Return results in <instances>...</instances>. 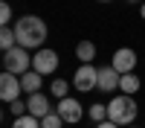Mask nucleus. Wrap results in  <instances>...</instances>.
<instances>
[{"label":"nucleus","instance_id":"obj_21","mask_svg":"<svg viewBox=\"0 0 145 128\" xmlns=\"http://www.w3.org/2000/svg\"><path fill=\"white\" fill-rule=\"evenodd\" d=\"M96 128H119V125H116V122H110V119H105V122H99Z\"/></svg>","mask_w":145,"mask_h":128},{"label":"nucleus","instance_id":"obj_24","mask_svg":"<svg viewBox=\"0 0 145 128\" xmlns=\"http://www.w3.org/2000/svg\"><path fill=\"white\" fill-rule=\"evenodd\" d=\"M99 3H110V0H99Z\"/></svg>","mask_w":145,"mask_h":128},{"label":"nucleus","instance_id":"obj_10","mask_svg":"<svg viewBox=\"0 0 145 128\" xmlns=\"http://www.w3.org/2000/svg\"><path fill=\"white\" fill-rule=\"evenodd\" d=\"M119 81H122V76H119V73H116V70H113L110 64L99 70V90L110 93V90H116V87H119Z\"/></svg>","mask_w":145,"mask_h":128},{"label":"nucleus","instance_id":"obj_7","mask_svg":"<svg viewBox=\"0 0 145 128\" xmlns=\"http://www.w3.org/2000/svg\"><path fill=\"white\" fill-rule=\"evenodd\" d=\"M110 67L116 70L119 76L134 73V67H137V53L131 50V47H122V50H116V53H113V61H110Z\"/></svg>","mask_w":145,"mask_h":128},{"label":"nucleus","instance_id":"obj_13","mask_svg":"<svg viewBox=\"0 0 145 128\" xmlns=\"http://www.w3.org/2000/svg\"><path fill=\"white\" fill-rule=\"evenodd\" d=\"M0 47H3V53H6V50H12V47H18L15 26H0Z\"/></svg>","mask_w":145,"mask_h":128},{"label":"nucleus","instance_id":"obj_1","mask_svg":"<svg viewBox=\"0 0 145 128\" xmlns=\"http://www.w3.org/2000/svg\"><path fill=\"white\" fill-rule=\"evenodd\" d=\"M15 35H18V44L23 50H44V41H46V23L35 15H23L15 23Z\"/></svg>","mask_w":145,"mask_h":128},{"label":"nucleus","instance_id":"obj_12","mask_svg":"<svg viewBox=\"0 0 145 128\" xmlns=\"http://www.w3.org/2000/svg\"><path fill=\"white\" fill-rule=\"evenodd\" d=\"M76 58H78L81 64H93V58H96V44H93V41H78Z\"/></svg>","mask_w":145,"mask_h":128},{"label":"nucleus","instance_id":"obj_3","mask_svg":"<svg viewBox=\"0 0 145 128\" xmlns=\"http://www.w3.org/2000/svg\"><path fill=\"white\" fill-rule=\"evenodd\" d=\"M3 70L6 73H15V76H23V73H29L32 70V55L23 50V47H12V50L3 53Z\"/></svg>","mask_w":145,"mask_h":128},{"label":"nucleus","instance_id":"obj_8","mask_svg":"<svg viewBox=\"0 0 145 128\" xmlns=\"http://www.w3.org/2000/svg\"><path fill=\"white\" fill-rule=\"evenodd\" d=\"M55 114L61 116L64 122H78L81 116H84V108H81V102L78 99H58V108H55Z\"/></svg>","mask_w":145,"mask_h":128},{"label":"nucleus","instance_id":"obj_4","mask_svg":"<svg viewBox=\"0 0 145 128\" xmlns=\"http://www.w3.org/2000/svg\"><path fill=\"white\" fill-rule=\"evenodd\" d=\"M72 87L81 90V93L99 87V67H93V64H81V67L76 70V76H72Z\"/></svg>","mask_w":145,"mask_h":128},{"label":"nucleus","instance_id":"obj_6","mask_svg":"<svg viewBox=\"0 0 145 128\" xmlns=\"http://www.w3.org/2000/svg\"><path fill=\"white\" fill-rule=\"evenodd\" d=\"M20 93H23L20 76H15V73H6V70H3V76H0V99L12 105L15 99H20Z\"/></svg>","mask_w":145,"mask_h":128},{"label":"nucleus","instance_id":"obj_20","mask_svg":"<svg viewBox=\"0 0 145 128\" xmlns=\"http://www.w3.org/2000/svg\"><path fill=\"white\" fill-rule=\"evenodd\" d=\"M12 15H15L12 6H9V3H0V26H9V23H12Z\"/></svg>","mask_w":145,"mask_h":128},{"label":"nucleus","instance_id":"obj_5","mask_svg":"<svg viewBox=\"0 0 145 128\" xmlns=\"http://www.w3.org/2000/svg\"><path fill=\"white\" fill-rule=\"evenodd\" d=\"M32 70L35 73H41V76H50V73H55L58 70V53L55 50H38L32 55Z\"/></svg>","mask_w":145,"mask_h":128},{"label":"nucleus","instance_id":"obj_9","mask_svg":"<svg viewBox=\"0 0 145 128\" xmlns=\"http://www.w3.org/2000/svg\"><path fill=\"white\" fill-rule=\"evenodd\" d=\"M26 108H29V114L35 116V119H44V116L52 114L50 111V99H46L44 93H32V96L26 99Z\"/></svg>","mask_w":145,"mask_h":128},{"label":"nucleus","instance_id":"obj_2","mask_svg":"<svg viewBox=\"0 0 145 128\" xmlns=\"http://www.w3.org/2000/svg\"><path fill=\"white\" fill-rule=\"evenodd\" d=\"M107 119L110 122H116V125H131L137 119V102H134V96H116V99H110V105H107Z\"/></svg>","mask_w":145,"mask_h":128},{"label":"nucleus","instance_id":"obj_23","mask_svg":"<svg viewBox=\"0 0 145 128\" xmlns=\"http://www.w3.org/2000/svg\"><path fill=\"white\" fill-rule=\"evenodd\" d=\"M128 3H139V0H128Z\"/></svg>","mask_w":145,"mask_h":128},{"label":"nucleus","instance_id":"obj_14","mask_svg":"<svg viewBox=\"0 0 145 128\" xmlns=\"http://www.w3.org/2000/svg\"><path fill=\"white\" fill-rule=\"evenodd\" d=\"M119 87H122L125 96H134V93L139 90V79H137V73H125L122 81H119Z\"/></svg>","mask_w":145,"mask_h":128},{"label":"nucleus","instance_id":"obj_11","mask_svg":"<svg viewBox=\"0 0 145 128\" xmlns=\"http://www.w3.org/2000/svg\"><path fill=\"white\" fill-rule=\"evenodd\" d=\"M20 85H23V93H41V73H35V70H29V73L20 76Z\"/></svg>","mask_w":145,"mask_h":128},{"label":"nucleus","instance_id":"obj_19","mask_svg":"<svg viewBox=\"0 0 145 128\" xmlns=\"http://www.w3.org/2000/svg\"><path fill=\"white\" fill-rule=\"evenodd\" d=\"M61 125H64V119H61L58 114H50V116H44V119H41V128H61Z\"/></svg>","mask_w":145,"mask_h":128},{"label":"nucleus","instance_id":"obj_16","mask_svg":"<svg viewBox=\"0 0 145 128\" xmlns=\"http://www.w3.org/2000/svg\"><path fill=\"white\" fill-rule=\"evenodd\" d=\"M87 114H90V119L99 125V122L107 119V105H90V111H87Z\"/></svg>","mask_w":145,"mask_h":128},{"label":"nucleus","instance_id":"obj_17","mask_svg":"<svg viewBox=\"0 0 145 128\" xmlns=\"http://www.w3.org/2000/svg\"><path fill=\"white\" fill-rule=\"evenodd\" d=\"M12 128H41V119H35L32 114H26V116H18Z\"/></svg>","mask_w":145,"mask_h":128},{"label":"nucleus","instance_id":"obj_25","mask_svg":"<svg viewBox=\"0 0 145 128\" xmlns=\"http://www.w3.org/2000/svg\"><path fill=\"white\" fill-rule=\"evenodd\" d=\"M131 128H134V125H131Z\"/></svg>","mask_w":145,"mask_h":128},{"label":"nucleus","instance_id":"obj_18","mask_svg":"<svg viewBox=\"0 0 145 128\" xmlns=\"http://www.w3.org/2000/svg\"><path fill=\"white\" fill-rule=\"evenodd\" d=\"M9 111L15 114V119H18V116H26V114H29V108H26V102H23V99H15V102L9 105Z\"/></svg>","mask_w":145,"mask_h":128},{"label":"nucleus","instance_id":"obj_22","mask_svg":"<svg viewBox=\"0 0 145 128\" xmlns=\"http://www.w3.org/2000/svg\"><path fill=\"white\" fill-rule=\"evenodd\" d=\"M142 18H145V3H142Z\"/></svg>","mask_w":145,"mask_h":128},{"label":"nucleus","instance_id":"obj_15","mask_svg":"<svg viewBox=\"0 0 145 128\" xmlns=\"http://www.w3.org/2000/svg\"><path fill=\"white\" fill-rule=\"evenodd\" d=\"M52 96L55 99H67V90H70V85H67V79H52Z\"/></svg>","mask_w":145,"mask_h":128}]
</instances>
